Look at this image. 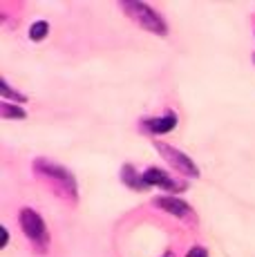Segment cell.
Returning <instances> with one entry per match:
<instances>
[{"label":"cell","mask_w":255,"mask_h":257,"mask_svg":"<svg viewBox=\"0 0 255 257\" xmlns=\"http://www.w3.org/2000/svg\"><path fill=\"white\" fill-rule=\"evenodd\" d=\"M0 233H3V248H7V244H9V230L7 228H0Z\"/></svg>","instance_id":"4fadbf2b"},{"label":"cell","mask_w":255,"mask_h":257,"mask_svg":"<svg viewBox=\"0 0 255 257\" xmlns=\"http://www.w3.org/2000/svg\"><path fill=\"white\" fill-rule=\"evenodd\" d=\"M0 118H5V121H23V118H27V112L18 103L0 101Z\"/></svg>","instance_id":"9c48e42d"},{"label":"cell","mask_w":255,"mask_h":257,"mask_svg":"<svg viewBox=\"0 0 255 257\" xmlns=\"http://www.w3.org/2000/svg\"><path fill=\"white\" fill-rule=\"evenodd\" d=\"M47 34H50V23L47 21H36L32 27H29V38H32L34 43L45 41Z\"/></svg>","instance_id":"8fae6325"},{"label":"cell","mask_w":255,"mask_h":257,"mask_svg":"<svg viewBox=\"0 0 255 257\" xmlns=\"http://www.w3.org/2000/svg\"><path fill=\"white\" fill-rule=\"evenodd\" d=\"M186 257H208V248L206 246H190Z\"/></svg>","instance_id":"7c38bea8"},{"label":"cell","mask_w":255,"mask_h":257,"mask_svg":"<svg viewBox=\"0 0 255 257\" xmlns=\"http://www.w3.org/2000/svg\"><path fill=\"white\" fill-rule=\"evenodd\" d=\"M21 228H23V233H25L27 241L32 244V248L36 250L38 255L50 253L52 235H50V228H47L41 212L34 208H23L21 210Z\"/></svg>","instance_id":"3957f363"},{"label":"cell","mask_w":255,"mask_h":257,"mask_svg":"<svg viewBox=\"0 0 255 257\" xmlns=\"http://www.w3.org/2000/svg\"><path fill=\"white\" fill-rule=\"evenodd\" d=\"M139 125H141V130L148 132V135H168V132H173L175 127L179 125V116L170 110V112H166V114H161V116L141 118Z\"/></svg>","instance_id":"52a82bcc"},{"label":"cell","mask_w":255,"mask_h":257,"mask_svg":"<svg viewBox=\"0 0 255 257\" xmlns=\"http://www.w3.org/2000/svg\"><path fill=\"white\" fill-rule=\"evenodd\" d=\"M0 94H3V101H7V98H12V101H16V103H27V96L25 94H21L16 90V87H12L9 85V81L7 78H0Z\"/></svg>","instance_id":"30bf717a"},{"label":"cell","mask_w":255,"mask_h":257,"mask_svg":"<svg viewBox=\"0 0 255 257\" xmlns=\"http://www.w3.org/2000/svg\"><path fill=\"white\" fill-rule=\"evenodd\" d=\"M164 257H175V253H173V250H168V253H166Z\"/></svg>","instance_id":"5bb4252c"},{"label":"cell","mask_w":255,"mask_h":257,"mask_svg":"<svg viewBox=\"0 0 255 257\" xmlns=\"http://www.w3.org/2000/svg\"><path fill=\"white\" fill-rule=\"evenodd\" d=\"M144 179L150 188H161V190H168V192H184L186 188H188L186 181L175 179L173 175H168V172L161 170V168H146Z\"/></svg>","instance_id":"8992f818"},{"label":"cell","mask_w":255,"mask_h":257,"mask_svg":"<svg viewBox=\"0 0 255 257\" xmlns=\"http://www.w3.org/2000/svg\"><path fill=\"white\" fill-rule=\"evenodd\" d=\"M153 206L161 208L168 215L177 217L179 221H186V224H197V215H195L193 206L188 201H184L181 197H155Z\"/></svg>","instance_id":"5b68a950"},{"label":"cell","mask_w":255,"mask_h":257,"mask_svg":"<svg viewBox=\"0 0 255 257\" xmlns=\"http://www.w3.org/2000/svg\"><path fill=\"white\" fill-rule=\"evenodd\" d=\"M121 181H123V186L132 188V190H137V192L150 190V186L146 184V179H144V172H139L132 164L121 166Z\"/></svg>","instance_id":"ba28073f"},{"label":"cell","mask_w":255,"mask_h":257,"mask_svg":"<svg viewBox=\"0 0 255 257\" xmlns=\"http://www.w3.org/2000/svg\"><path fill=\"white\" fill-rule=\"evenodd\" d=\"M153 146H155V150L161 155V159H164L170 168H175L179 175L190 177V179H197V177H199L197 164H195V161L190 159L186 152H181V150H177V148L170 146V143H164V141H155Z\"/></svg>","instance_id":"277c9868"},{"label":"cell","mask_w":255,"mask_h":257,"mask_svg":"<svg viewBox=\"0 0 255 257\" xmlns=\"http://www.w3.org/2000/svg\"><path fill=\"white\" fill-rule=\"evenodd\" d=\"M32 168L36 175H41L43 179L54 188V192H58V195L63 197V199H67L70 204H76L78 201L76 177L72 175L65 166L56 164V161H52V159H45V157H38V159H34Z\"/></svg>","instance_id":"6da1fadb"},{"label":"cell","mask_w":255,"mask_h":257,"mask_svg":"<svg viewBox=\"0 0 255 257\" xmlns=\"http://www.w3.org/2000/svg\"><path fill=\"white\" fill-rule=\"evenodd\" d=\"M119 9L135 25H139L141 29H146V32L155 34V36H161V38L168 36V23H166L164 16H161L155 7H150V5L137 3V0H121Z\"/></svg>","instance_id":"7a4b0ae2"}]
</instances>
